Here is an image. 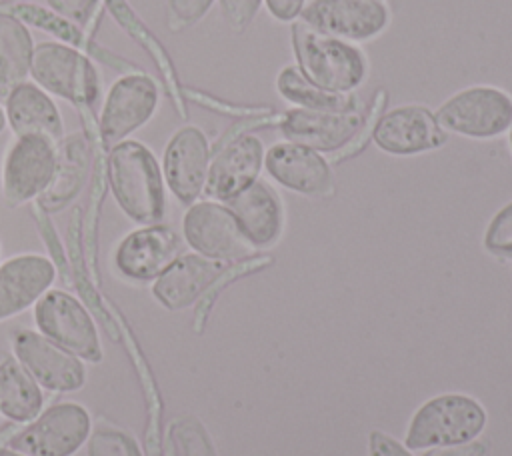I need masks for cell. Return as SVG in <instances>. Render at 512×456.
Here are the masks:
<instances>
[{
  "label": "cell",
  "instance_id": "obj_36",
  "mask_svg": "<svg viewBox=\"0 0 512 456\" xmlns=\"http://www.w3.org/2000/svg\"><path fill=\"white\" fill-rule=\"evenodd\" d=\"M268 14L278 22H294L298 20L306 0H262Z\"/></svg>",
  "mask_w": 512,
  "mask_h": 456
},
{
  "label": "cell",
  "instance_id": "obj_1",
  "mask_svg": "<svg viewBox=\"0 0 512 456\" xmlns=\"http://www.w3.org/2000/svg\"><path fill=\"white\" fill-rule=\"evenodd\" d=\"M106 178L124 216L140 226L160 224L166 212V184L148 146L130 138L114 144L106 160Z\"/></svg>",
  "mask_w": 512,
  "mask_h": 456
},
{
  "label": "cell",
  "instance_id": "obj_18",
  "mask_svg": "<svg viewBox=\"0 0 512 456\" xmlns=\"http://www.w3.org/2000/svg\"><path fill=\"white\" fill-rule=\"evenodd\" d=\"M264 168L280 186L304 194L326 196L332 192V170L328 160L302 144L278 142L264 154Z\"/></svg>",
  "mask_w": 512,
  "mask_h": 456
},
{
  "label": "cell",
  "instance_id": "obj_11",
  "mask_svg": "<svg viewBox=\"0 0 512 456\" xmlns=\"http://www.w3.org/2000/svg\"><path fill=\"white\" fill-rule=\"evenodd\" d=\"M298 20L326 36L358 44L386 30L390 10L384 0H310Z\"/></svg>",
  "mask_w": 512,
  "mask_h": 456
},
{
  "label": "cell",
  "instance_id": "obj_19",
  "mask_svg": "<svg viewBox=\"0 0 512 456\" xmlns=\"http://www.w3.org/2000/svg\"><path fill=\"white\" fill-rule=\"evenodd\" d=\"M54 280L56 266L48 256L24 252L0 262V322L34 306Z\"/></svg>",
  "mask_w": 512,
  "mask_h": 456
},
{
  "label": "cell",
  "instance_id": "obj_28",
  "mask_svg": "<svg viewBox=\"0 0 512 456\" xmlns=\"http://www.w3.org/2000/svg\"><path fill=\"white\" fill-rule=\"evenodd\" d=\"M86 456H142V450L126 430L100 424L86 440Z\"/></svg>",
  "mask_w": 512,
  "mask_h": 456
},
{
  "label": "cell",
  "instance_id": "obj_32",
  "mask_svg": "<svg viewBox=\"0 0 512 456\" xmlns=\"http://www.w3.org/2000/svg\"><path fill=\"white\" fill-rule=\"evenodd\" d=\"M218 6L228 26L236 32H242L256 18L262 0H218Z\"/></svg>",
  "mask_w": 512,
  "mask_h": 456
},
{
  "label": "cell",
  "instance_id": "obj_37",
  "mask_svg": "<svg viewBox=\"0 0 512 456\" xmlns=\"http://www.w3.org/2000/svg\"><path fill=\"white\" fill-rule=\"evenodd\" d=\"M28 0H0V8H4V6H18V4H26Z\"/></svg>",
  "mask_w": 512,
  "mask_h": 456
},
{
  "label": "cell",
  "instance_id": "obj_4",
  "mask_svg": "<svg viewBox=\"0 0 512 456\" xmlns=\"http://www.w3.org/2000/svg\"><path fill=\"white\" fill-rule=\"evenodd\" d=\"M486 426V412L466 394H440L426 400L406 432L408 450H428L474 440Z\"/></svg>",
  "mask_w": 512,
  "mask_h": 456
},
{
  "label": "cell",
  "instance_id": "obj_35",
  "mask_svg": "<svg viewBox=\"0 0 512 456\" xmlns=\"http://www.w3.org/2000/svg\"><path fill=\"white\" fill-rule=\"evenodd\" d=\"M368 456H412L406 446L384 432H370L368 440Z\"/></svg>",
  "mask_w": 512,
  "mask_h": 456
},
{
  "label": "cell",
  "instance_id": "obj_31",
  "mask_svg": "<svg viewBox=\"0 0 512 456\" xmlns=\"http://www.w3.org/2000/svg\"><path fill=\"white\" fill-rule=\"evenodd\" d=\"M216 0H168V28L180 32L200 22Z\"/></svg>",
  "mask_w": 512,
  "mask_h": 456
},
{
  "label": "cell",
  "instance_id": "obj_17",
  "mask_svg": "<svg viewBox=\"0 0 512 456\" xmlns=\"http://www.w3.org/2000/svg\"><path fill=\"white\" fill-rule=\"evenodd\" d=\"M264 166V146L252 134H240L224 142L208 166L204 194L216 202H228L258 180Z\"/></svg>",
  "mask_w": 512,
  "mask_h": 456
},
{
  "label": "cell",
  "instance_id": "obj_29",
  "mask_svg": "<svg viewBox=\"0 0 512 456\" xmlns=\"http://www.w3.org/2000/svg\"><path fill=\"white\" fill-rule=\"evenodd\" d=\"M170 456H214L202 426L192 418L174 420L168 432Z\"/></svg>",
  "mask_w": 512,
  "mask_h": 456
},
{
  "label": "cell",
  "instance_id": "obj_38",
  "mask_svg": "<svg viewBox=\"0 0 512 456\" xmlns=\"http://www.w3.org/2000/svg\"><path fill=\"white\" fill-rule=\"evenodd\" d=\"M0 456H26V454H20V452H16V450H10V448L2 446V448H0Z\"/></svg>",
  "mask_w": 512,
  "mask_h": 456
},
{
  "label": "cell",
  "instance_id": "obj_26",
  "mask_svg": "<svg viewBox=\"0 0 512 456\" xmlns=\"http://www.w3.org/2000/svg\"><path fill=\"white\" fill-rule=\"evenodd\" d=\"M276 90L294 108L304 110H326V112H348L362 108V100L356 94H334L308 82L302 72L288 64L276 76Z\"/></svg>",
  "mask_w": 512,
  "mask_h": 456
},
{
  "label": "cell",
  "instance_id": "obj_23",
  "mask_svg": "<svg viewBox=\"0 0 512 456\" xmlns=\"http://www.w3.org/2000/svg\"><path fill=\"white\" fill-rule=\"evenodd\" d=\"M224 204L232 210L254 248H268L280 238L284 224L282 204L268 182L256 180Z\"/></svg>",
  "mask_w": 512,
  "mask_h": 456
},
{
  "label": "cell",
  "instance_id": "obj_16",
  "mask_svg": "<svg viewBox=\"0 0 512 456\" xmlns=\"http://www.w3.org/2000/svg\"><path fill=\"white\" fill-rule=\"evenodd\" d=\"M180 256V238L162 224L140 226L128 232L114 250L116 270L134 282L158 278Z\"/></svg>",
  "mask_w": 512,
  "mask_h": 456
},
{
  "label": "cell",
  "instance_id": "obj_15",
  "mask_svg": "<svg viewBox=\"0 0 512 456\" xmlns=\"http://www.w3.org/2000/svg\"><path fill=\"white\" fill-rule=\"evenodd\" d=\"M208 166L210 144L198 126H182L170 136L162 156V176L182 204H194L204 192Z\"/></svg>",
  "mask_w": 512,
  "mask_h": 456
},
{
  "label": "cell",
  "instance_id": "obj_30",
  "mask_svg": "<svg viewBox=\"0 0 512 456\" xmlns=\"http://www.w3.org/2000/svg\"><path fill=\"white\" fill-rule=\"evenodd\" d=\"M484 250L496 258L512 260V202L504 204L488 222L482 238Z\"/></svg>",
  "mask_w": 512,
  "mask_h": 456
},
{
  "label": "cell",
  "instance_id": "obj_12",
  "mask_svg": "<svg viewBox=\"0 0 512 456\" xmlns=\"http://www.w3.org/2000/svg\"><path fill=\"white\" fill-rule=\"evenodd\" d=\"M12 352L42 390L74 392L86 384L84 362L38 330H16L12 334Z\"/></svg>",
  "mask_w": 512,
  "mask_h": 456
},
{
  "label": "cell",
  "instance_id": "obj_21",
  "mask_svg": "<svg viewBox=\"0 0 512 456\" xmlns=\"http://www.w3.org/2000/svg\"><path fill=\"white\" fill-rule=\"evenodd\" d=\"M4 116L14 136H42L56 144L64 138V122L58 106L34 82L16 86L4 98Z\"/></svg>",
  "mask_w": 512,
  "mask_h": 456
},
{
  "label": "cell",
  "instance_id": "obj_27",
  "mask_svg": "<svg viewBox=\"0 0 512 456\" xmlns=\"http://www.w3.org/2000/svg\"><path fill=\"white\" fill-rule=\"evenodd\" d=\"M14 16H18L24 24H32V26H38V28H42L44 32H50V34H54L58 40H62L64 44H70V46H74V48H78V50H82L84 52V48L86 50H90V54H94V56H108L102 48H98L96 44H92L86 36H82V32L78 30V26L74 24V22H70V20H66V18H62V16H58L56 12H48V10H44V8H40V6H34V4H18V6H14L12 10H10Z\"/></svg>",
  "mask_w": 512,
  "mask_h": 456
},
{
  "label": "cell",
  "instance_id": "obj_5",
  "mask_svg": "<svg viewBox=\"0 0 512 456\" xmlns=\"http://www.w3.org/2000/svg\"><path fill=\"white\" fill-rule=\"evenodd\" d=\"M434 118L444 132L470 140H492L512 126V96L488 84L468 86L446 98Z\"/></svg>",
  "mask_w": 512,
  "mask_h": 456
},
{
  "label": "cell",
  "instance_id": "obj_13",
  "mask_svg": "<svg viewBox=\"0 0 512 456\" xmlns=\"http://www.w3.org/2000/svg\"><path fill=\"white\" fill-rule=\"evenodd\" d=\"M374 144L392 156H416L440 148L446 132L422 104H402L380 114L372 126Z\"/></svg>",
  "mask_w": 512,
  "mask_h": 456
},
{
  "label": "cell",
  "instance_id": "obj_22",
  "mask_svg": "<svg viewBox=\"0 0 512 456\" xmlns=\"http://www.w3.org/2000/svg\"><path fill=\"white\" fill-rule=\"evenodd\" d=\"M92 162V146L84 132L64 136L56 146V168L48 188L40 194L38 206L44 212H58L80 194Z\"/></svg>",
  "mask_w": 512,
  "mask_h": 456
},
{
  "label": "cell",
  "instance_id": "obj_8",
  "mask_svg": "<svg viewBox=\"0 0 512 456\" xmlns=\"http://www.w3.org/2000/svg\"><path fill=\"white\" fill-rule=\"evenodd\" d=\"M182 234L196 254L224 264L252 258L256 250L232 210L216 200L190 204L182 218Z\"/></svg>",
  "mask_w": 512,
  "mask_h": 456
},
{
  "label": "cell",
  "instance_id": "obj_40",
  "mask_svg": "<svg viewBox=\"0 0 512 456\" xmlns=\"http://www.w3.org/2000/svg\"><path fill=\"white\" fill-rule=\"evenodd\" d=\"M508 146H510V152H512V126L508 130Z\"/></svg>",
  "mask_w": 512,
  "mask_h": 456
},
{
  "label": "cell",
  "instance_id": "obj_33",
  "mask_svg": "<svg viewBox=\"0 0 512 456\" xmlns=\"http://www.w3.org/2000/svg\"><path fill=\"white\" fill-rule=\"evenodd\" d=\"M52 12L58 16L74 22V24H86L96 8L98 0H46Z\"/></svg>",
  "mask_w": 512,
  "mask_h": 456
},
{
  "label": "cell",
  "instance_id": "obj_41",
  "mask_svg": "<svg viewBox=\"0 0 512 456\" xmlns=\"http://www.w3.org/2000/svg\"><path fill=\"white\" fill-rule=\"evenodd\" d=\"M0 254H2V246H0Z\"/></svg>",
  "mask_w": 512,
  "mask_h": 456
},
{
  "label": "cell",
  "instance_id": "obj_9",
  "mask_svg": "<svg viewBox=\"0 0 512 456\" xmlns=\"http://www.w3.org/2000/svg\"><path fill=\"white\" fill-rule=\"evenodd\" d=\"M56 142L42 136H14L0 166L2 198L10 208L38 200L56 168Z\"/></svg>",
  "mask_w": 512,
  "mask_h": 456
},
{
  "label": "cell",
  "instance_id": "obj_6",
  "mask_svg": "<svg viewBox=\"0 0 512 456\" xmlns=\"http://www.w3.org/2000/svg\"><path fill=\"white\" fill-rule=\"evenodd\" d=\"M90 432V412L78 402H60L42 408L4 446L26 456H72L86 444Z\"/></svg>",
  "mask_w": 512,
  "mask_h": 456
},
{
  "label": "cell",
  "instance_id": "obj_20",
  "mask_svg": "<svg viewBox=\"0 0 512 456\" xmlns=\"http://www.w3.org/2000/svg\"><path fill=\"white\" fill-rule=\"evenodd\" d=\"M226 266L228 264L196 252L180 254L158 278H154L152 296L166 310H184L224 276Z\"/></svg>",
  "mask_w": 512,
  "mask_h": 456
},
{
  "label": "cell",
  "instance_id": "obj_14",
  "mask_svg": "<svg viewBox=\"0 0 512 456\" xmlns=\"http://www.w3.org/2000/svg\"><path fill=\"white\" fill-rule=\"evenodd\" d=\"M366 126L362 108L348 112L292 108L278 118V128L288 142L308 146L316 152H340Z\"/></svg>",
  "mask_w": 512,
  "mask_h": 456
},
{
  "label": "cell",
  "instance_id": "obj_24",
  "mask_svg": "<svg viewBox=\"0 0 512 456\" xmlns=\"http://www.w3.org/2000/svg\"><path fill=\"white\" fill-rule=\"evenodd\" d=\"M34 54L32 34L10 10L0 12V98L4 100L16 86L28 82Z\"/></svg>",
  "mask_w": 512,
  "mask_h": 456
},
{
  "label": "cell",
  "instance_id": "obj_34",
  "mask_svg": "<svg viewBox=\"0 0 512 456\" xmlns=\"http://www.w3.org/2000/svg\"><path fill=\"white\" fill-rule=\"evenodd\" d=\"M422 456H490L488 444L482 440H470L462 444H452V446H436L424 450Z\"/></svg>",
  "mask_w": 512,
  "mask_h": 456
},
{
  "label": "cell",
  "instance_id": "obj_39",
  "mask_svg": "<svg viewBox=\"0 0 512 456\" xmlns=\"http://www.w3.org/2000/svg\"><path fill=\"white\" fill-rule=\"evenodd\" d=\"M6 130V116H4V106H0V134Z\"/></svg>",
  "mask_w": 512,
  "mask_h": 456
},
{
  "label": "cell",
  "instance_id": "obj_10",
  "mask_svg": "<svg viewBox=\"0 0 512 456\" xmlns=\"http://www.w3.org/2000/svg\"><path fill=\"white\" fill-rule=\"evenodd\" d=\"M160 90L152 76L136 70L122 74L106 92L98 130L106 146L126 140L132 132L150 122L158 108Z\"/></svg>",
  "mask_w": 512,
  "mask_h": 456
},
{
  "label": "cell",
  "instance_id": "obj_25",
  "mask_svg": "<svg viewBox=\"0 0 512 456\" xmlns=\"http://www.w3.org/2000/svg\"><path fill=\"white\" fill-rule=\"evenodd\" d=\"M44 408V390L16 358L0 362V414L16 424L32 422Z\"/></svg>",
  "mask_w": 512,
  "mask_h": 456
},
{
  "label": "cell",
  "instance_id": "obj_7",
  "mask_svg": "<svg viewBox=\"0 0 512 456\" xmlns=\"http://www.w3.org/2000/svg\"><path fill=\"white\" fill-rule=\"evenodd\" d=\"M34 324L42 336L72 352L82 362H102L104 352L96 322L76 296L50 288L34 304Z\"/></svg>",
  "mask_w": 512,
  "mask_h": 456
},
{
  "label": "cell",
  "instance_id": "obj_3",
  "mask_svg": "<svg viewBox=\"0 0 512 456\" xmlns=\"http://www.w3.org/2000/svg\"><path fill=\"white\" fill-rule=\"evenodd\" d=\"M30 76L50 96H58L84 110H90L102 94L94 62L82 50L64 42L36 44Z\"/></svg>",
  "mask_w": 512,
  "mask_h": 456
},
{
  "label": "cell",
  "instance_id": "obj_42",
  "mask_svg": "<svg viewBox=\"0 0 512 456\" xmlns=\"http://www.w3.org/2000/svg\"><path fill=\"white\" fill-rule=\"evenodd\" d=\"M0 416H2V414H0Z\"/></svg>",
  "mask_w": 512,
  "mask_h": 456
},
{
  "label": "cell",
  "instance_id": "obj_2",
  "mask_svg": "<svg viewBox=\"0 0 512 456\" xmlns=\"http://www.w3.org/2000/svg\"><path fill=\"white\" fill-rule=\"evenodd\" d=\"M296 68L322 90L334 94H354L368 76V58L352 42L326 36L300 20L290 28Z\"/></svg>",
  "mask_w": 512,
  "mask_h": 456
}]
</instances>
